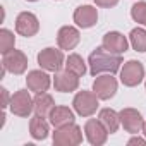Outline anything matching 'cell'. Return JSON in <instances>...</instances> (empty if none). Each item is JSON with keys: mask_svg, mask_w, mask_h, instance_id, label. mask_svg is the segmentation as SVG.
I'll list each match as a JSON object with an SVG mask.
<instances>
[{"mask_svg": "<svg viewBox=\"0 0 146 146\" xmlns=\"http://www.w3.org/2000/svg\"><path fill=\"white\" fill-rule=\"evenodd\" d=\"M120 64H122V57L108 52L105 46L96 48L90 55V72L93 76L100 74V72H110V74H113V72L119 70Z\"/></svg>", "mask_w": 146, "mask_h": 146, "instance_id": "6da1fadb", "label": "cell"}, {"mask_svg": "<svg viewBox=\"0 0 146 146\" xmlns=\"http://www.w3.org/2000/svg\"><path fill=\"white\" fill-rule=\"evenodd\" d=\"M143 78H144V67L141 62L129 60L124 64V67L120 70V79L125 86H136L143 81Z\"/></svg>", "mask_w": 146, "mask_h": 146, "instance_id": "7a4b0ae2", "label": "cell"}, {"mask_svg": "<svg viewBox=\"0 0 146 146\" xmlns=\"http://www.w3.org/2000/svg\"><path fill=\"white\" fill-rule=\"evenodd\" d=\"M38 64L45 70L58 72L60 67L64 65V53L57 48H45L38 53Z\"/></svg>", "mask_w": 146, "mask_h": 146, "instance_id": "3957f363", "label": "cell"}, {"mask_svg": "<svg viewBox=\"0 0 146 146\" xmlns=\"http://www.w3.org/2000/svg\"><path fill=\"white\" fill-rule=\"evenodd\" d=\"M35 108V100H31L29 93L26 90H19L11 98V110L19 117H28L31 110Z\"/></svg>", "mask_w": 146, "mask_h": 146, "instance_id": "277c9868", "label": "cell"}, {"mask_svg": "<svg viewBox=\"0 0 146 146\" xmlns=\"http://www.w3.org/2000/svg\"><path fill=\"white\" fill-rule=\"evenodd\" d=\"M74 108L79 115H91L96 112L98 108V96L96 93H90V91H79L74 98Z\"/></svg>", "mask_w": 146, "mask_h": 146, "instance_id": "5b68a950", "label": "cell"}, {"mask_svg": "<svg viewBox=\"0 0 146 146\" xmlns=\"http://www.w3.org/2000/svg\"><path fill=\"white\" fill-rule=\"evenodd\" d=\"M81 139H83L81 129L78 125H74V122L58 127V131L53 134L55 144H78V143H81Z\"/></svg>", "mask_w": 146, "mask_h": 146, "instance_id": "8992f818", "label": "cell"}, {"mask_svg": "<svg viewBox=\"0 0 146 146\" xmlns=\"http://www.w3.org/2000/svg\"><path fill=\"white\" fill-rule=\"evenodd\" d=\"M2 65H4L7 70L14 72V74H23V72L26 70V67H28V58H26V55H24L23 52L12 48L11 52L4 53Z\"/></svg>", "mask_w": 146, "mask_h": 146, "instance_id": "52a82bcc", "label": "cell"}, {"mask_svg": "<svg viewBox=\"0 0 146 146\" xmlns=\"http://www.w3.org/2000/svg\"><path fill=\"white\" fill-rule=\"evenodd\" d=\"M16 29L19 35L29 38V36H35L40 29V24H38V19L35 14L31 12H21L17 16V21H16Z\"/></svg>", "mask_w": 146, "mask_h": 146, "instance_id": "ba28073f", "label": "cell"}, {"mask_svg": "<svg viewBox=\"0 0 146 146\" xmlns=\"http://www.w3.org/2000/svg\"><path fill=\"white\" fill-rule=\"evenodd\" d=\"M79 76L74 74L72 70H58L57 74H55V90L57 91H62V93H67V91H74L79 84Z\"/></svg>", "mask_w": 146, "mask_h": 146, "instance_id": "9c48e42d", "label": "cell"}, {"mask_svg": "<svg viewBox=\"0 0 146 146\" xmlns=\"http://www.w3.org/2000/svg\"><path fill=\"white\" fill-rule=\"evenodd\" d=\"M93 90H95V93H96L98 98L108 100V98H112V96L115 95V91H117V81H115V78H112V76H98V78L95 79Z\"/></svg>", "mask_w": 146, "mask_h": 146, "instance_id": "30bf717a", "label": "cell"}, {"mask_svg": "<svg viewBox=\"0 0 146 146\" xmlns=\"http://www.w3.org/2000/svg\"><path fill=\"white\" fill-rule=\"evenodd\" d=\"M84 131H86V137H88V141H90L91 144H103V143L107 141L108 131H107V127L102 124V120L90 119V120L86 122Z\"/></svg>", "mask_w": 146, "mask_h": 146, "instance_id": "8fae6325", "label": "cell"}, {"mask_svg": "<svg viewBox=\"0 0 146 146\" xmlns=\"http://www.w3.org/2000/svg\"><path fill=\"white\" fill-rule=\"evenodd\" d=\"M120 122H122L124 129L129 131V132H132V134L139 132L143 129V125H144L141 113L137 110H134V108H124L120 112Z\"/></svg>", "mask_w": 146, "mask_h": 146, "instance_id": "7c38bea8", "label": "cell"}, {"mask_svg": "<svg viewBox=\"0 0 146 146\" xmlns=\"http://www.w3.org/2000/svg\"><path fill=\"white\" fill-rule=\"evenodd\" d=\"M57 41H58V46L62 50H72L79 43V31L76 28H72V26H64L58 31Z\"/></svg>", "mask_w": 146, "mask_h": 146, "instance_id": "4fadbf2b", "label": "cell"}, {"mask_svg": "<svg viewBox=\"0 0 146 146\" xmlns=\"http://www.w3.org/2000/svg\"><path fill=\"white\" fill-rule=\"evenodd\" d=\"M103 46H105L108 52L120 55L122 52L127 50V40H125L124 35H120V33H117V31H112V33H107V35L103 36Z\"/></svg>", "mask_w": 146, "mask_h": 146, "instance_id": "5bb4252c", "label": "cell"}, {"mask_svg": "<svg viewBox=\"0 0 146 146\" xmlns=\"http://www.w3.org/2000/svg\"><path fill=\"white\" fill-rule=\"evenodd\" d=\"M96 19H98V12L91 5H81L74 12V21L81 28H91L96 23Z\"/></svg>", "mask_w": 146, "mask_h": 146, "instance_id": "9a60e30c", "label": "cell"}, {"mask_svg": "<svg viewBox=\"0 0 146 146\" xmlns=\"http://www.w3.org/2000/svg\"><path fill=\"white\" fill-rule=\"evenodd\" d=\"M26 83H28V88L35 93H43L48 90L50 86V78L41 70H31L28 78H26Z\"/></svg>", "mask_w": 146, "mask_h": 146, "instance_id": "2e32d148", "label": "cell"}, {"mask_svg": "<svg viewBox=\"0 0 146 146\" xmlns=\"http://www.w3.org/2000/svg\"><path fill=\"white\" fill-rule=\"evenodd\" d=\"M48 117H50V122L55 127H62V125H67V124L74 122V113H72L67 107H53Z\"/></svg>", "mask_w": 146, "mask_h": 146, "instance_id": "e0dca14e", "label": "cell"}, {"mask_svg": "<svg viewBox=\"0 0 146 146\" xmlns=\"http://www.w3.org/2000/svg\"><path fill=\"white\" fill-rule=\"evenodd\" d=\"M53 107H55L53 105V98L50 95H46L45 91L43 93H36V96H35V110H36L38 115H41V117L50 115Z\"/></svg>", "mask_w": 146, "mask_h": 146, "instance_id": "ac0fdd59", "label": "cell"}, {"mask_svg": "<svg viewBox=\"0 0 146 146\" xmlns=\"http://www.w3.org/2000/svg\"><path fill=\"white\" fill-rule=\"evenodd\" d=\"M100 120L102 124L107 127V131L112 134L119 129V122H120V115H117V112L110 110V108H103L100 112Z\"/></svg>", "mask_w": 146, "mask_h": 146, "instance_id": "d6986e66", "label": "cell"}, {"mask_svg": "<svg viewBox=\"0 0 146 146\" xmlns=\"http://www.w3.org/2000/svg\"><path fill=\"white\" fill-rule=\"evenodd\" d=\"M29 129H31V136L35 139H45L46 134H48V124L45 122V117H41L38 113L31 119Z\"/></svg>", "mask_w": 146, "mask_h": 146, "instance_id": "ffe728a7", "label": "cell"}, {"mask_svg": "<svg viewBox=\"0 0 146 146\" xmlns=\"http://www.w3.org/2000/svg\"><path fill=\"white\" fill-rule=\"evenodd\" d=\"M131 45L136 52H146V31L136 28L131 31Z\"/></svg>", "mask_w": 146, "mask_h": 146, "instance_id": "44dd1931", "label": "cell"}, {"mask_svg": "<svg viewBox=\"0 0 146 146\" xmlns=\"http://www.w3.org/2000/svg\"><path fill=\"white\" fill-rule=\"evenodd\" d=\"M67 69L69 70H72L74 74H78V76H84V72H86V65H84V60L78 55V53H72V55H69L67 57Z\"/></svg>", "mask_w": 146, "mask_h": 146, "instance_id": "7402d4cb", "label": "cell"}, {"mask_svg": "<svg viewBox=\"0 0 146 146\" xmlns=\"http://www.w3.org/2000/svg\"><path fill=\"white\" fill-rule=\"evenodd\" d=\"M14 43H16L14 35L9 29H2V31H0V52H2V53L11 52L14 48Z\"/></svg>", "mask_w": 146, "mask_h": 146, "instance_id": "603a6c76", "label": "cell"}, {"mask_svg": "<svg viewBox=\"0 0 146 146\" xmlns=\"http://www.w3.org/2000/svg\"><path fill=\"white\" fill-rule=\"evenodd\" d=\"M131 16L136 23L146 24V2H137L131 9Z\"/></svg>", "mask_w": 146, "mask_h": 146, "instance_id": "cb8c5ba5", "label": "cell"}, {"mask_svg": "<svg viewBox=\"0 0 146 146\" xmlns=\"http://www.w3.org/2000/svg\"><path fill=\"white\" fill-rule=\"evenodd\" d=\"M96 2V5H100V7H113L119 0H95Z\"/></svg>", "mask_w": 146, "mask_h": 146, "instance_id": "d4e9b609", "label": "cell"}, {"mask_svg": "<svg viewBox=\"0 0 146 146\" xmlns=\"http://www.w3.org/2000/svg\"><path fill=\"white\" fill-rule=\"evenodd\" d=\"M2 96H4V105H2V107L5 108V107H7V98H9V95H7V90H5V88H2Z\"/></svg>", "mask_w": 146, "mask_h": 146, "instance_id": "484cf974", "label": "cell"}, {"mask_svg": "<svg viewBox=\"0 0 146 146\" xmlns=\"http://www.w3.org/2000/svg\"><path fill=\"white\" fill-rule=\"evenodd\" d=\"M136 143H139V144H143V143H144V139H141V137H132V139L129 141V144H136Z\"/></svg>", "mask_w": 146, "mask_h": 146, "instance_id": "4316f807", "label": "cell"}, {"mask_svg": "<svg viewBox=\"0 0 146 146\" xmlns=\"http://www.w3.org/2000/svg\"><path fill=\"white\" fill-rule=\"evenodd\" d=\"M143 132H144V136H146V124L143 125Z\"/></svg>", "mask_w": 146, "mask_h": 146, "instance_id": "83f0119b", "label": "cell"}, {"mask_svg": "<svg viewBox=\"0 0 146 146\" xmlns=\"http://www.w3.org/2000/svg\"><path fill=\"white\" fill-rule=\"evenodd\" d=\"M29 2H35V0H29Z\"/></svg>", "mask_w": 146, "mask_h": 146, "instance_id": "f1b7e54d", "label": "cell"}]
</instances>
